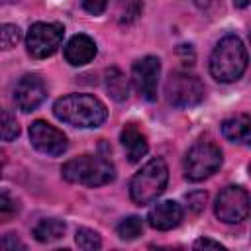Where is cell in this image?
<instances>
[{
	"mask_svg": "<svg viewBox=\"0 0 251 251\" xmlns=\"http://www.w3.org/2000/svg\"><path fill=\"white\" fill-rule=\"evenodd\" d=\"M53 114L73 127H98L108 118L104 102L92 94H67L53 104Z\"/></svg>",
	"mask_w": 251,
	"mask_h": 251,
	"instance_id": "obj_1",
	"label": "cell"
},
{
	"mask_svg": "<svg viewBox=\"0 0 251 251\" xmlns=\"http://www.w3.org/2000/svg\"><path fill=\"white\" fill-rule=\"evenodd\" d=\"M247 61L249 57L243 41L237 35L227 33L216 43L210 55V75L224 84L235 82L245 73Z\"/></svg>",
	"mask_w": 251,
	"mask_h": 251,
	"instance_id": "obj_2",
	"label": "cell"
},
{
	"mask_svg": "<svg viewBox=\"0 0 251 251\" xmlns=\"http://www.w3.org/2000/svg\"><path fill=\"white\" fill-rule=\"evenodd\" d=\"M63 178L69 182L84 184V186H104L114 180L116 171L114 165L104 157H92V155H80L71 161H67L61 169Z\"/></svg>",
	"mask_w": 251,
	"mask_h": 251,
	"instance_id": "obj_3",
	"label": "cell"
},
{
	"mask_svg": "<svg viewBox=\"0 0 251 251\" xmlns=\"http://www.w3.org/2000/svg\"><path fill=\"white\" fill-rule=\"evenodd\" d=\"M167 180H169L167 163L161 157H155L133 175L129 182V196L137 206H145L163 194V190L167 188Z\"/></svg>",
	"mask_w": 251,
	"mask_h": 251,
	"instance_id": "obj_4",
	"label": "cell"
},
{
	"mask_svg": "<svg viewBox=\"0 0 251 251\" xmlns=\"http://www.w3.org/2000/svg\"><path fill=\"white\" fill-rule=\"evenodd\" d=\"M184 176L192 182H200L212 176L222 167V151L210 141H198L184 155Z\"/></svg>",
	"mask_w": 251,
	"mask_h": 251,
	"instance_id": "obj_5",
	"label": "cell"
},
{
	"mask_svg": "<svg viewBox=\"0 0 251 251\" xmlns=\"http://www.w3.org/2000/svg\"><path fill=\"white\" fill-rule=\"evenodd\" d=\"M65 27L61 24H47V22H37L31 24L25 35V47L27 53L33 59H47L51 57L63 41Z\"/></svg>",
	"mask_w": 251,
	"mask_h": 251,
	"instance_id": "obj_6",
	"label": "cell"
},
{
	"mask_svg": "<svg viewBox=\"0 0 251 251\" xmlns=\"http://www.w3.org/2000/svg\"><path fill=\"white\" fill-rule=\"evenodd\" d=\"M165 94L173 106L192 108L204 100L206 90H204V84L200 82V78L186 75V73H173L165 84Z\"/></svg>",
	"mask_w": 251,
	"mask_h": 251,
	"instance_id": "obj_7",
	"label": "cell"
},
{
	"mask_svg": "<svg viewBox=\"0 0 251 251\" xmlns=\"http://www.w3.org/2000/svg\"><path fill=\"white\" fill-rule=\"evenodd\" d=\"M249 194L241 186H227L216 198V218L224 224H239L249 216Z\"/></svg>",
	"mask_w": 251,
	"mask_h": 251,
	"instance_id": "obj_8",
	"label": "cell"
},
{
	"mask_svg": "<svg viewBox=\"0 0 251 251\" xmlns=\"http://www.w3.org/2000/svg\"><path fill=\"white\" fill-rule=\"evenodd\" d=\"M29 141L31 145L45 153V155H51V157H57V155H63L67 151V135L57 129L55 126L43 122V120H35L31 122L29 126Z\"/></svg>",
	"mask_w": 251,
	"mask_h": 251,
	"instance_id": "obj_9",
	"label": "cell"
},
{
	"mask_svg": "<svg viewBox=\"0 0 251 251\" xmlns=\"http://www.w3.org/2000/svg\"><path fill=\"white\" fill-rule=\"evenodd\" d=\"M159 75H161V61L153 55H147V57L133 63L131 80H133V86H135V90L139 92L141 98H145V100H155L157 98Z\"/></svg>",
	"mask_w": 251,
	"mask_h": 251,
	"instance_id": "obj_10",
	"label": "cell"
},
{
	"mask_svg": "<svg viewBox=\"0 0 251 251\" xmlns=\"http://www.w3.org/2000/svg\"><path fill=\"white\" fill-rule=\"evenodd\" d=\"M47 96L45 82L39 75H25L18 80L14 90V102L22 112H33Z\"/></svg>",
	"mask_w": 251,
	"mask_h": 251,
	"instance_id": "obj_11",
	"label": "cell"
},
{
	"mask_svg": "<svg viewBox=\"0 0 251 251\" xmlns=\"http://www.w3.org/2000/svg\"><path fill=\"white\" fill-rule=\"evenodd\" d=\"M180 220H182V208L175 200H163V202L155 204L147 214L149 226L159 231H169V229L176 227L180 224Z\"/></svg>",
	"mask_w": 251,
	"mask_h": 251,
	"instance_id": "obj_12",
	"label": "cell"
},
{
	"mask_svg": "<svg viewBox=\"0 0 251 251\" xmlns=\"http://www.w3.org/2000/svg\"><path fill=\"white\" fill-rule=\"evenodd\" d=\"M96 57V43L92 37L78 33L73 35L65 45V59L73 67H82Z\"/></svg>",
	"mask_w": 251,
	"mask_h": 251,
	"instance_id": "obj_13",
	"label": "cell"
},
{
	"mask_svg": "<svg viewBox=\"0 0 251 251\" xmlns=\"http://www.w3.org/2000/svg\"><path fill=\"white\" fill-rule=\"evenodd\" d=\"M222 133L227 141L239 145H251V116L235 114L222 122Z\"/></svg>",
	"mask_w": 251,
	"mask_h": 251,
	"instance_id": "obj_14",
	"label": "cell"
},
{
	"mask_svg": "<svg viewBox=\"0 0 251 251\" xmlns=\"http://www.w3.org/2000/svg\"><path fill=\"white\" fill-rule=\"evenodd\" d=\"M120 141H122V145H124V149H126V155H127V159H129L131 163H137V161H139L141 157H145L147 151H149V143H147L145 133L139 131L133 124H127V126L122 129Z\"/></svg>",
	"mask_w": 251,
	"mask_h": 251,
	"instance_id": "obj_15",
	"label": "cell"
},
{
	"mask_svg": "<svg viewBox=\"0 0 251 251\" xmlns=\"http://www.w3.org/2000/svg\"><path fill=\"white\" fill-rule=\"evenodd\" d=\"M104 80H106V90H108V94H110L116 102H122V100H126V98L129 96L127 78H126V75H124L120 69H116V67L108 69Z\"/></svg>",
	"mask_w": 251,
	"mask_h": 251,
	"instance_id": "obj_16",
	"label": "cell"
},
{
	"mask_svg": "<svg viewBox=\"0 0 251 251\" xmlns=\"http://www.w3.org/2000/svg\"><path fill=\"white\" fill-rule=\"evenodd\" d=\"M65 233V224L57 218H47L41 220L35 227H33V237L39 243H53L57 239H61Z\"/></svg>",
	"mask_w": 251,
	"mask_h": 251,
	"instance_id": "obj_17",
	"label": "cell"
},
{
	"mask_svg": "<svg viewBox=\"0 0 251 251\" xmlns=\"http://www.w3.org/2000/svg\"><path fill=\"white\" fill-rule=\"evenodd\" d=\"M143 231V222L141 218L137 216H129V218H124L120 224H118V235L126 241H131V239H137Z\"/></svg>",
	"mask_w": 251,
	"mask_h": 251,
	"instance_id": "obj_18",
	"label": "cell"
},
{
	"mask_svg": "<svg viewBox=\"0 0 251 251\" xmlns=\"http://www.w3.org/2000/svg\"><path fill=\"white\" fill-rule=\"evenodd\" d=\"M75 241L84 251H94V249H100L102 247L100 235L94 229H88V227H78L76 229V235H75Z\"/></svg>",
	"mask_w": 251,
	"mask_h": 251,
	"instance_id": "obj_19",
	"label": "cell"
},
{
	"mask_svg": "<svg viewBox=\"0 0 251 251\" xmlns=\"http://www.w3.org/2000/svg\"><path fill=\"white\" fill-rule=\"evenodd\" d=\"M18 133H20V126H18L16 116H12L10 110H4L2 112V139L12 141L14 137H18Z\"/></svg>",
	"mask_w": 251,
	"mask_h": 251,
	"instance_id": "obj_20",
	"label": "cell"
},
{
	"mask_svg": "<svg viewBox=\"0 0 251 251\" xmlns=\"http://www.w3.org/2000/svg\"><path fill=\"white\" fill-rule=\"evenodd\" d=\"M20 41V27L14 24H4L0 27V45L2 49H12Z\"/></svg>",
	"mask_w": 251,
	"mask_h": 251,
	"instance_id": "obj_21",
	"label": "cell"
},
{
	"mask_svg": "<svg viewBox=\"0 0 251 251\" xmlns=\"http://www.w3.org/2000/svg\"><path fill=\"white\" fill-rule=\"evenodd\" d=\"M14 214H16V200H12L10 194L4 190L0 194V218H2V222H8Z\"/></svg>",
	"mask_w": 251,
	"mask_h": 251,
	"instance_id": "obj_22",
	"label": "cell"
},
{
	"mask_svg": "<svg viewBox=\"0 0 251 251\" xmlns=\"http://www.w3.org/2000/svg\"><path fill=\"white\" fill-rule=\"evenodd\" d=\"M80 2H82V8L92 16H100L108 6V0H80Z\"/></svg>",
	"mask_w": 251,
	"mask_h": 251,
	"instance_id": "obj_23",
	"label": "cell"
},
{
	"mask_svg": "<svg viewBox=\"0 0 251 251\" xmlns=\"http://www.w3.org/2000/svg\"><path fill=\"white\" fill-rule=\"evenodd\" d=\"M186 202L194 212H200L204 208V202H206V192H202V190L190 192V194H186Z\"/></svg>",
	"mask_w": 251,
	"mask_h": 251,
	"instance_id": "obj_24",
	"label": "cell"
},
{
	"mask_svg": "<svg viewBox=\"0 0 251 251\" xmlns=\"http://www.w3.org/2000/svg\"><path fill=\"white\" fill-rule=\"evenodd\" d=\"M194 249H226L220 241H214V239H208V237H200L194 241Z\"/></svg>",
	"mask_w": 251,
	"mask_h": 251,
	"instance_id": "obj_25",
	"label": "cell"
},
{
	"mask_svg": "<svg viewBox=\"0 0 251 251\" xmlns=\"http://www.w3.org/2000/svg\"><path fill=\"white\" fill-rule=\"evenodd\" d=\"M2 247H4V249H16V247L24 249V243H20L14 233H8V235L2 239Z\"/></svg>",
	"mask_w": 251,
	"mask_h": 251,
	"instance_id": "obj_26",
	"label": "cell"
},
{
	"mask_svg": "<svg viewBox=\"0 0 251 251\" xmlns=\"http://www.w3.org/2000/svg\"><path fill=\"white\" fill-rule=\"evenodd\" d=\"M249 2H251V0H233V4H235L237 8H245V6H249Z\"/></svg>",
	"mask_w": 251,
	"mask_h": 251,
	"instance_id": "obj_27",
	"label": "cell"
},
{
	"mask_svg": "<svg viewBox=\"0 0 251 251\" xmlns=\"http://www.w3.org/2000/svg\"><path fill=\"white\" fill-rule=\"evenodd\" d=\"M249 175H251V163H249Z\"/></svg>",
	"mask_w": 251,
	"mask_h": 251,
	"instance_id": "obj_28",
	"label": "cell"
},
{
	"mask_svg": "<svg viewBox=\"0 0 251 251\" xmlns=\"http://www.w3.org/2000/svg\"><path fill=\"white\" fill-rule=\"evenodd\" d=\"M249 41H251V31H249Z\"/></svg>",
	"mask_w": 251,
	"mask_h": 251,
	"instance_id": "obj_29",
	"label": "cell"
}]
</instances>
